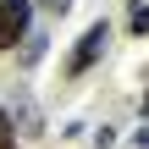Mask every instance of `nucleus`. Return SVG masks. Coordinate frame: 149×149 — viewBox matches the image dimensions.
<instances>
[{"mask_svg":"<svg viewBox=\"0 0 149 149\" xmlns=\"http://www.w3.org/2000/svg\"><path fill=\"white\" fill-rule=\"evenodd\" d=\"M105 44H111V22L100 17V22H88V28H83V39L72 44V55H66V77H83V72L105 55Z\"/></svg>","mask_w":149,"mask_h":149,"instance_id":"1","label":"nucleus"},{"mask_svg":"<svg viewBox=\"0 0 149 149\" xmlns=\"http://www.w3.org/2000/svg\"><path fill=\"white\" fill-rule=\"evenodd\" d=\"M33 22V0H0V50H17L28 39Z\"/></svg>","mask_w":149,"mask_h":149,"instance_id":"2","label":"nucleus"},{"mask_svg":"<svg viewBox=\"0 0 149 149\" xmlns=\"http://www.w3.org/2000/svg\"><path fill=\"white\" fill-rule=\"evenodd\" d=\"M6 116H11L17 138H39V133H44V111L33 105V94H28V88H17V94H11V111H6Z\"/></svg>","mask_w":149,"mask_h":149,"instance_id":"3","label":"nucleus"},{"mask_svg":"<svg viewBox=\"0 0 149 149\" xmlns=\"http://www.w3.org/2000/svg\"><path fill=\"white\" fill-rule=\"evenodd\" d=\"M127 33H149V0H133V11H127Z\"/></svg>","mask_w":149,"mask_h":149,"instance_id":"4","label":"nucleus"},{"mask_svg":"<svg viewBox=\"0 0 149 149\" xmlns=\"http://www.w3.org/2000/svg\"><path fill=\"white\" fill-rule=\"evenodd\" d=\"M17 50H22V66H33V61H44V39H39V33H28V39H22Z\"/></svg>","mask_w":149,"mask_h":149,"instance_id":"5","label":"nucleus"},{"mask_svg":"<svg viewBox=\"0 0 149 149\" xmlns=\"http://www.w3.org/2000/svg\"><path fill=\"white\" fill-rule=\"evenodd\" d=\"M0 149H22V138H17V127H11L6 111H0Z\"/></svg>","mask_w":149,"mask_h":149,"instance_id":"6","label":"nucleus"},{"mask_svg":"<svg viewBox=\"0 0 149 149\" xmlns=\"http://www.w3.org/2000/svg\"><path fill=\"white\" fill-rule=\"evenodd\" d=\"M39 11H50V17H66V11H72V0H39Z\"/></svg>","mask_w":149,"mask_h":149,"instance_id":"7","label":"nucleus"},{"mask_svg":"<svg viewBox=\"0 0 149 149\" xmlns=\"http://www.w3.org/2000/svg\"><path fill=\"white\" fill-rule=\"evenodd\" d=\"M144 111H149V88H144Z\"/></svg>","mask_w":149,"mask_h":149,"instance_id":"8","label":"nucleus"}]
</instances>
